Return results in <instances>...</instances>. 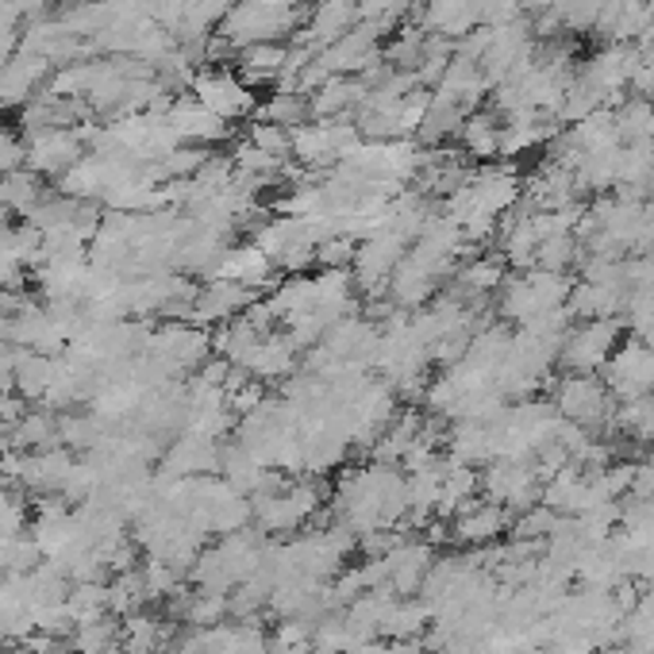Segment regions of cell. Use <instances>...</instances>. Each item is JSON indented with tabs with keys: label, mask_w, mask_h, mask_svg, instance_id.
<instances>
[{
	"label": "cell",
	"mask_w": 654,
	"mask_h": 654,
	"mask_svg": "<svg viewBox=\"0 0 654 654\" xmlns=\"http://www.w3.org/2000/svg\"><path fill=\"white\" fill-rule=\"evenodd\" d=\"M623 315L612 320H577L562 340L559 363L570 366V374H600L605 363L612 358V351L623 343Z\"/></svg>",
	"instance_id": "1"
},
{
	"label": "cell",
	"mask_w": 654,
	"mask_h": 654,
	"mask_svg": "<svg viewBox=\"0 0 654 654\" xmlns=\"http://www.w3.org/2000/svg\"><path fill=\"white\" fill-rule=\"evenodd\" d=\"M600 381L612 401H639L654 393V347L643 340H623L600 370Z\"/></svg>",
	"instance_id": "2"
},
{
	"label": "cell",
	"mask_w": 654,
	"mask_h": 654,
	"mask_svg": "<svg viewBox=\"0 0 654 654\" xmlns=\"http://www.w3.org/2000/svg\"><path fill=\"white\" fill-rule=\"evenodd\" d=\"M554 409L562 420H574V424L597 432L600 424H608V412H612V393L605 389V381L597 374H566L562 381H554Z\"/></svg>",
	"instance_id": "3"
},
{
	"label": "cell",
	"mask_w": 654,
	"mask_h": 654,
	"mask_svg": "<svg viewBox=\"0 0 654 654\" xmlns=\"http://www.w3.org/2000/svg\"><path fill=\"white\" fill-rule=\"evenodd\" d=\"M481 489H485V497L493 505H505L508 513H524V508L539 505V497H543V481H539L536 466L505 462V458H493L481 470Z\"/></svg>",
	"instance_id": "4"
},
{
	"label": "cell",
	"mask_w": 654,
	"mask_h": 654,
	"mask_svg": "<svg viewBox=\"0 0 654 654\" xmlns=\"http://www.w3.org/2000/svg\"><path fill=\"white\" fill-rule=\"evenodd\" d=\"M193 96L205 104L208 112L231 124V119H243L246 112H254V93L236 70H223V66H208V70L193 73Z\"/></svg>",
	"instance_id": "5"
},
{
	"label": "cell",
	"mask_w": 654,
	"mask_h": 654,
	"mask_svg": "<svg viewBox=\"0 0 654 654\" xmlns=\"http://www.w3.org/2000/svg\"><path fill=\"white\" fill-rule=\"evenodd\" d=\"M508 528H513V513L505 505H493V501H478V497H470L450 516V539L466 547L497 543Z\"/></svg>",
	"instance_id": "6"
},
{
	"label": "cell",
	"mask_w": 654,
	"mask_h": 654,
	"mask_svg": "<svg viewBox=\"0 0 654 654\" xmlns=\"http://www.w3.org/2000/svg\"><path fill=\"white\" fill-rule=\"evenodd\" d=\"M259 297H262V292L246 289V285L228 282V277H213L208 285H200L197 300H193L190 323H197V328H220V323L243 315L246 305H251V300H259Z\"/></svg>",
	"instance_id": "7"
},
{
	"label": "cell",
	"mask_w": 654,
	"mask_h": 654,
	"mask_svg": "<svg viewBox=\"0 0 654 654\" xmlns=\"http://www.w3.org/2000/svg\"><path fill=\"white\" fill-rule=\"evenodd\" d=\"M300 355H305V351L289 340V332L277 328V332L262 335L259 347H254L251 358L243 363V370L251 374V378L266 381V386H282V381H289L292 374L300 370Z\"/></svg>",
	"instance_id": "8"
},
{
	"label": "cell",
	"mask_w": 654,
	"mask_h": 654,
	"mask_svg": "<svg viewBox=\"0 0 654 654\" xmlns=\"http://www.w3.org/2000/svg\"><path fill=\"white\" fill-rule=\"evenodd\" d=\"M435 562V547L424 539H401L393 551L386 554V570H389V589L397 597H420V585H424L427 570Z\"/></svg>",
	"instance_id": "9"
},
{
	"label": "cell",
	"mask_w": 654,
	"mask_h": 654,
	"mask_svg": "<svg viewBox=\"0 0 654 654\" xmlns=\"http://www.w3.org/2000/svg\"><path fill=\"white\" fill-rule=\"evenodd\" d=\"M216 277H228V282H239L254 292H269L277 282H282V269L274 266V259H269L262 246L239 243V246H228V254H223V262H220V274Z\"/></svg>",
	"instance_id": "10"
},
{
	"label": "cell",
	"mask_w": 654,
	"mask_h": 654,
	"mask_svg": "<svg viewBox=\"0 0 654 654\" xmlns=\"http://www.w3.org/2000/svg\"><path fill=\"white\" fill-rule=\"evenodd\" d=\"M24 154L35 174H66L70 167H78L81 135L62 131V127H43V131L32 135V147Z\"/></svg>",
	"instance_id": "11"
},
{
	"label": "cell",
	"mask_w": 654,
	"mask_h": 654,
	"mask_svg": "<svg viewBox=\"0 0 654 654\" xmlns=\"http://www.w3.org/2000/svg\"><path fill=\"white\" fill-rule=\"evenodd\" d=\"M167 124L174 127V135L182 142H216L228 135V124L216 112H208L197 96H182V101L170 104Z\"/></svg>",
	"instance_id": "12"
},
{
	"label": "cell",
	"mask_w": 654,
	"mask_h": 654,
	"mask_svg": "<svg viewBox=\"0 0 654 654\" xmlns=\"http://www.w3.org/2000/svg\"><path fill=\"white\" fill-rule=\"evenodd\" d=\"M623 305H628L623 285L574 282V292L566 297V312L574 320H612V315H623Z\"/></svg>",
	"instance_id": "13"
},
{
	"label": "cell",
	"mask_w": 654,
	"mask_h": 654,
	"mask_svg": "<svg viewBox=\"0 0 654 654\" xmlns=\"http://www.w3.org/2000/svg\"><path fill=\"white\" fill-rule=\"evenodd\" d=\"M70 466H73V455L66 447L27 450L20 485L32 489L35 497H47V493H58V485H62V478L70 473Z\"/></svg>",
	"instance_id": "14"
},
{
	"label": "cell",
	"mask_w": 654,
	"mask_h": 654,
	"mask_svg": "<svg viewBox=\"0 0 654 654\" xmlns=\"http://www.w3.org/2000/svg\"><path fill=\"white\" fill-rule=\"evenodd\" d=\"M447 458L462 466H489L493 462V443H489V424H478V420H450L447 427Z\"/></svg>",
	"instance_id": "15"
},
{
	"label": "cell",
	"mask_w": 654,
	"mask_h": 654,
	"mask_svg": "<svg viewBox=\"0 0 654 654\" xmlns=\"http://www.w3.org/2000/svg\"><path fill=\"white\" fill-rule=\"evenodd\" d=\"M119 646L124 654H167L170 628L150 612H131L119 620Z\"/></svg>",
	"instance_id": "16"
},
{
	"label": "cell",
	"mask_w": 654,
	"mask_h": 654,
	"mask_svg": "<svg viewBox=\"0 0 654 654\" xmlns=\"http://www.w3.org/2000/svg\"><path fill=\"white\" fill-rule=\"evenodd\" d=\"M269 308H274V315H277V323H289V320H297V315H305V312H312L315 308V282H312V274H289V277H282V282L269 289Z\"/></svg>",
	"instance_id": "17"
},
{
	"label": "cell",
	"mask_w": 654,
	"mask_h": 654,
	"mask_svg": "<svg viewBox=\"0 0 654 654\" xmlns=\"http://www.w3.org/2000/svg\"><path fill=\"white\" fill-rule=\"evenodd\" d=\"M432 623V605L424 597H397L393 608H389L386 623H381V639L389 643H409V639H420Z\"/></svg>",
	"instance_id": "18"
},
{
	"label": "cell",
	"mask_w": 654,
	"mask_h": 654,
	"mask_svg": "<svg viewBox=\"0 0 654 654\" xmlns=\"http://www.w3.org/2000/svg\"><path fill=\"white\" fill-rule=\"evenodd\" d=\"M58 447V416L24 412L12 427H4V450H50Z\"/></svg>",
	"instance_id": "19"
},
{
	"label": "cell",
	"mask_w": 654,
	"mask_h": 654,
	"mask_svg": "<svg viewBox=\"0 0 654 654\" xmlns=\"http://www.w3.org/2000/svg\"><path fill=\"white\" fill-rule=\"evenodd\" d=\"M285 62H289V47H282V43H254V47H243V55H239V78L246 85L277 81L285 78Z\"/></svg>",
	"instance_id": "20"
},
{
	"label": "cell",
	"mask_w": 654,
	"mask_h": 654,
	"mask_svg": "<svg viewBox=\"0 0 654 654\" xmlns=\"http://www.w3.org/2000/svg\"><path fill=\"white\" fill-rule=\"evenodd\" d=\"M262 332L254 328L246 315H236V320L220 323L213 332V355L216 358H228L231 366H243L246 358H251V351L259 347Z\"/></svg>",
	"instance_id": "21"
},
{
	"label": "cell",
	"mask_w": 654,
	"mask_h": 654,
	"mask_svg": "<svg viewBox=\"0 0 654 654\" xmlns=\"http://www.w3.org/2000/svg\"><path fill=\"white\" fill-rule=\"evenodd\" d=\"M55 370H58V358L50 355H39V351H24L16 363V370H12V378H16V393L24 397V401H43L50 389V381H55Z\"/></svg>",
	"instance_id": "22"
},
{
	"label": "cell",
	"mask_w": 654,
	"mask_h": 654,
	"mask_svg": "<svg viewBox=\"0 0 654 654\" xmlns=\"http://www.w3.org/2000/svg\"><path fill=\"white\" fill-rule=\"evenodd\" d=\"M458 139H462V150L470 158H501V127L493 116H466L462 127H458Z\"/></svg>",
	"instance_id": "23"
},
{
	"label": "cell",
	"mask_w": 654,
	"mask_h": 654,
	"mask_svg": "<svg viewBox=\"0 0 654 654\" xmlns=\"http://www.w3.org/2000/svg\"><path fill=\"white\" fill-rule=\"evenodd\" d=\"M0 205L32 216L43 205V185L35 177V170H12V174H4V182H0Z\"/></svg>",
	"instance_id": "24"
},
{
	"label": "cell",
	"mask_w": 654,
	"mask_h": 654,
	"mask_svg": "<svg viewBox=\"0 0 654 654\" xmlns=\"http://www.w3.org/2000/svg\"><path fill=\"white\" fill-rule=\"evenodd\" d=\"M104 435L108 432H104V420L96 412H89V416H78V412L58 416V447L66 450H93Z\"/></svg>",
	"instance_id": "25"
},
{
	"label": "cell",
	"mask_w": 654,
	"mask_h": 654,
	"mask_svg": "<svg viewBox=\"0 0 654 654\" xmlns=\"http://www.w3.org/2000/svg\"><path fill=\"white\" fill-rule=\"evenodd\" d=\"M119 643V616H101L93 623H78L70 631V651L73 654H104Z\"/></svg>",
	"instance_id": "26"
},
{
	"label": "cell",
	"mask_w": 654,
	"mask_h": 654,
	"mask_svg": "<svg viewBox=\"0 0 654 654\" xmlns=\"http://www.w3.org/2000/svg\"><path fill=\"white\" fill-rule=\"evenodd\" d=\"M39 562H43V551L32 539V531L0 536V574H32Z\"/></svg>",
	"instance_id": "27"
},
{
	"label": "cell",
	"mask_w": 654,
	"mask_h": 654,
	"mask_svg": "<svg viewBox=\"0 0 654 654\" xmlns=\"http://www.w3.org/2000/svg\"><path fill=\"white\" fill-rule=\"evenodd\" d=\"M351 646H358V639L343 612H328L312 623V654H347Z\"/></svg>",
	"instance_id": "28"
},
{
	"label": "cell",
	"mask_w": 654,
	"mask_h": 654,
	"mask_svg": "<svg viewBox=\"0 0 654 654\" xmlns=\"http://www.w3.org/2000/svg\"><path fill=\"white\" fill-rule=\"evenodd\" d=\"M616 131H620V142H646L654 139V108L646 96H635V101H623L616 108Z\"/></svg>",
	"instance_id": "29"
},
{
	"label": "cell",
	"mask_w": 654,
	"mask_h": 654,
	"mask_svg": "<svg viewBox=\"0 0 654 654\" xmlns=\"http://www.w3.org/2000/svg\"><path fill=\"white\" fill-rule=\"evenodd\" d=\"M582 262V243H577L574 236H554V239H543L536 251V266L539 269H554V274H566L570 266H577Z\"/></svg>",
	"instance_id": "30"
},
{
	"label": "cell",
	"mask_w": 654,
	"mask_h": 654,
	"mask_svg": "<svg viewBox=\"0 0 654 654\" xmlns=\"http://www.w3.org/2000/svg\"><path fill=\"white\" fill-rule=\"evenodd\" d=\"M274 654H312V623L308 620H277L269 631Z\"/></svg>",
	"instance_id": "31"
},
{
	"label": "cell",
	"mask_w": 654,
	"mask_h": 654,
	"mask_svg": "<svg viewBox=\"0 0 654 654\" xmlns=\"http://www.w3.org/2000/svg\"><path fill=\"white\" fill-rule=\"evenodd\" d=\"M559 528V513L547 505H531L524 513L513 516V539H551V531Z\"/></svg>",
	"instance_id": "32"
},
{
	"label": "cell",
	"mask_w": 654,
	"mask_h": 654,
	"mask_svg": "<svg viewBox=\"0 0 654 654\" xmlns=\"http://www.w3.org/2000/svg\"><path fill=\"white\" fill-rule=\"evenodd\" d=\"M142 570V585H147V600H170L177 589H182V570H174L162 559H147Z\"/></svg>",
	"instance_id": "33"
},
{
	"label": "cell",
	"mask_w": 654,
	"mask_h": 654,
	"mask_svg": "<svg viewBox=\"0 0 654 654\" xmlns=\"http://www.w3.org/2000/svg\"><path fill=\"white\" fill-rule=\"evenodd\" d=\"M358 259V239L355 236H328L315 243V266L320 269H351Z\"/></svg>",
	"instance_id": "34"
},
{
	"label": "cell",
	"mask_w": 654,
	"mask_h": 654,
	"mask_svg": "<svg viewBox=\"0 0 654 654\" xmlns=\"http://www.w3.org/2000/svg\"><path fill=\"white\" fill-rule=\"evenodd\" d=\"M305 112H308V104L300 101L292 89H282V93H274L266 104H262L259 119H269V124H282V127H300Z\"/></svg>",
	"instance_id": "35"
},
{
	"label": "cell",
	"mask_w": 654,
	"mask_h": 654,
	"mask_svg": "<svg viewBox=\"0 0 654 654\" xmlns=\"http://www.w3.org/2000/svg\"><path fill=\"white\" fill-rule=\"evenodd\" d=\"M27 531V501L16 485L0 481V536H16Z\"/></svg>",
	"instance_id": "36"
},
{
	"label": "cell",
	"mask_w": 654,
	"mask_h": 654,
	"mask_svg": "<svg viewBox=\"0 0 654 654\" xmlns=\"http://www.w3.org/2000/svg\"><path fill=\"white\" fill-rule=\"evenodd\" d=\"M389 651H393V643H389V639H366V643L351 646L347 654H389Z\"/></svg>",
	"instance_id": "37"
},
{
	"label": "cell",
	"mask_w": 654,
	"mask_h": 654,
	"mask_svg": "<svg viewBox=\"0 0 654 654\" xmlns=\"http://www.w3.org/2000/svg\"><path fill=\"white\" fill-rule=\"evenodd\" d=\"M635 612H639V616H654V585H651V589H643V593H639V605H635Z\"/></svg>",
	"instance_id": "38"
},
{
	"label": "cell",
	"mask_w": 654,
	"mask_h": 654,
	"mask_svg": "<svg viewBox=\"0 0 654 654\" xmlns=\"http://www.w3.org/2000/svg\"><path fill=\"white\" fill-rule=\"evenodd\" d=\"M389 654H427V651L416 643V639H409V643H393V651Z\"/></svg>",
	"instance_id": "39"
}]
</instances>
